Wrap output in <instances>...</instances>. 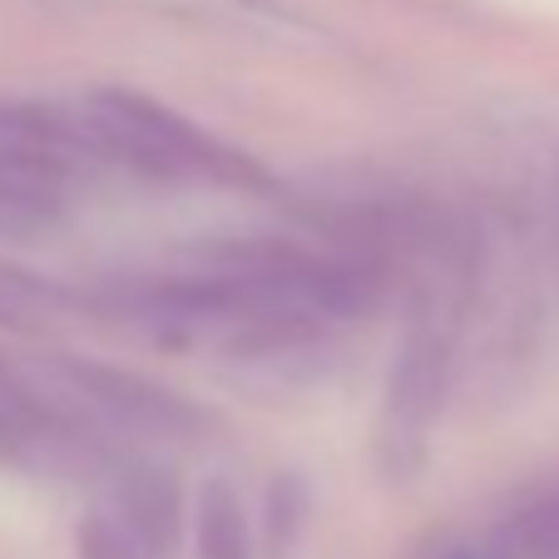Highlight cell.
Instances as JSON below:
<instances>
[{
  "label": "cell",
  "instance_id": "obj_3",
  "mask_svg": "<svg viewBox=\"0 0 559 559\" xmlns=\"http://www.w3.org/2000/svg\"><path fill=\"white\" fill-rule=\"evenodd\" d=\"M445 361L451 347L431 322H412L402 342H396V357L386 371V396H381V465L386 475H412L426 461V445H431L436 416L445 402Z\"/></svg>",
  "mask_w": 559,
  "mask_h": 559
},
{
  "label": "cell",
  "instance_id": "obj_1",
  "mask_svg": "<svg viewBox=\"0 0 559 559\" xmlns=\"http://www.w3.org/2000/svg\"><path fill=\"white\" fill-rule=\"evenodd\" d=\"M85 119L95 129L109 164L169 183H228V189H263V169L223 139L203 134L199 124L148 99L139 90H95L85 95Z\"/></svg>",
  "mask_w": 559,
  "mask_h": 559
},
{
  "label": "cell",
  "instance_id": "obj_4",
  "mask_svg": "<svg viewBox=\"0 0 559 559\" xmlns=\"http://www.w3.org/2000/svg\"><path fill=\"white\" fill-rule=\"evenodd\" d=\"M0 158L60 189H74L109 164L85 109L55 105V99H0Z\"/></svg>",
  "mask_w": 559,
  "mask_h": 559
},
{
  "label": "cell",
  "instance_id": "obj_9",
  "mask_svg": "<svg viewBox=\"0 0 559 559\" xmlns=\"http://www.w3.org/2000/svg\"><path fill=\"white\" fill-rule=\"evenodd\" d=\"M55 441V416L50 406L0 361V455H21L31 445Z\"/></svg>",
  "mask_w": 559,
  "mask_h": 559
},
{
  "label": "cell",
  "instance_id": "obj_10",
  "mask_svg": "<svg viewBox=\"0 0 559 559\" xmlns=\"http://www.w3.org/2000/svg\"><path fill=\"white\" fill-rule=\"evenodd\" d=\"M60 307H64L60 287L45 283L31 267H15L0 258V322H5V328L35 332V328H45L50 317H60Z\"/></svg>",
  "mask_w": 559,
  "mask_h": 559
},
{
  "label": "cell",
  "instance_id": "obj_11",
  "mask_svg": "<svg viewBox=\"0 0 559 559\" xmlns=\"http://www.w3.org/2000/svg\"><path fill=\"white\" fill-rule=\"evenodd\" d=\"M307 510H312V500H307L302 475L277 471L273 486H267V515H263V555L267 559H293L297 539H302V530H307Z\"/></svg>",
  "mask_w": 559,
  "mask_h": 559
},
{
  "label": "cell",
  "instance_id": "obj_5",
  "mask_svg": "<svg viewBox=\"0 0 559 559\" xmlns=\"http://www.w3.org/2000/svg\"><path fill=\"white\" fill-rule=\"evenodd\" d=\"M109 490H115V510L109 515L129 530V539L148 559H169V549L183 535V506L169 475L148 461H119Z\"/></svg>",
  "mask_w": 559,
  "mask_h": 559
},
{
  "label": "cell",
  "instance_id": "obj_2",
  "mask_svg": "<svg viewBox=\"0 0 559 559\" xmlns=\"http://www.w3.org/2000/svg\"><path fill=\"white\" fill-rule=\"evenodd\" d=\"M50 377L55 386H64V396H74L99 426H109L119 436L154 445H193L203 436L199 406L183 402L174 386L148 381L144 371L60 352V357H50Z\"/></svg>",
  "mask_w": 559,
  "mask_h": 559
},
{
  "label": "cell",
  "instance_id": "obj_6",
  "mask_svg": "<svg viewBox=\"0 0 559 559\" xmlns=\"http://www.w3.org/2000/svg\"><path fill=\"white\" fill-rule=\"evenodd\" d=\"M193 555L199 559H253V525L248 506L228 480H203L193 496Z\"/></svg>",
  "mask_w": 559,
  "mask_h": 559
},
{
  "label": "cell",
  "instance_id": "obj_13",
  "mask_svg": "<svg viewBox=\"0 0 559 559\" xmlns=\"http://www.w3.org/2000/svg\"><path fill=\"white\" fill-rule=\"evenodd\" d=\"M555 243H559V164H555Z\"/></svg>",
  "mask_w": 559,
  "mask_h": 559
},
{
  "label": "cell",
  "instance_id": "obj_7",
  "mask_svg": "<svg viewBox=\"0 0 559 559\" xmlns=\"http://www.w3.org/2000/svg\"><path fill=\"white\" fill-rule=\"evenodd\" d=\"M480 559H559V490H545L506 515Z\"/></svg>",
  "mask_w": 559,
  "mask_h": 559
},
{
  "label": "cell",
  "instance_id": "obj_8",
  "mask_svg": "<svg viewBox=\"0 0 559 559\" xmlns=\"http://www.w3.org/2000/svg\"><path fill=\"white\" fill-rule=\"evenodd\" d=\"M70 189L21 169L11 158H0V233H35L64 213Z\"/></svg>",
  "mask_w": 559,
  "mask_h": 559
},
{
  "label": "cell",
  "instance_id": "obj_12",
  "mask_svg": "<svg viewBox=\"0 0 559 559\" xmlns=\"http://www.w3.org/2000/svg\"><path fill=\"white\" fill-rule=\"evenodd\" d=\"M74 539H80V559H148L109 510H95Z\"/></svg>",
  "mask_w": 559,
  "mask_h": 559
}]
</instances>
